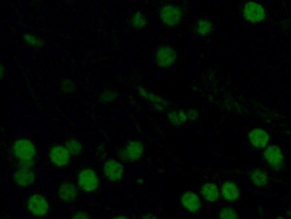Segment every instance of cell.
<instances>
[{
    "mask_svg": "<svg viewBox=\"0 0 291 219\" xmlns=\"http://www.w3.org/2000/svg\"><path fill=\"white\" fill-rule=\"evenodd\" d=\"M65 146H66V148L68 149L71 154H73V156H78L82 151L81 143L74 138H71L69 140L66 141Z\"/></svg>",
    "mask_w": 291,
    "mask_h": 219,
    "instance_id": "cell-20",
    "label": "cell"
},
{
    "mask_svg": "<svg viewBox=\"0 0 291 219\" xmlns=\"http://www.w3.org/2000/svg\"><path fill=\"white\" fill-rule=\"evenodd\" d=\"M132 22H133V24L135 27L141 28V27L144 26V24H145V19H144V16L142 14L135 13L133 16V18H132Z\"/></svg>",
    "mask_w": 291,
    "mask_h": 219,
    "instance_id": "cell-23",
    "label": "cell"
},
{
    "mask_svg": "<svg viewBox=\"0 0 291 219\" xmlns=\"http://www.w3.org/2000/svg\"><path fill=\"white\" fill-rule=\"evenodd\" d=\"M266 12L264 6L257 2H249L245 6L244 16L248 22H262L265 18Z\"/></svg>",
    "mask_w": 291,
    "mask_h": 219,
    "instance_id": "cell-5",
    "label": "cell"
},
{
    "mask_svg": "<svg viewBox=\"0 0 291 219\" xmlns=\"http://www.w3.org/2000/svg\"><path fill=\"white\" fill-rule=\"evenodd\" d=\"M201 190L204 198L208 202H216L220 198V192L215 184H204Z\"/></svg>",
    "mask_w": 291,
    "mask_h": 219,
    "instance_id": "cell-18",
    "label": "cell"
},
{
    "mask_svg": "<svg viewBox=\"0 0 291 219\" xmlns=\"http://www.w3.org/2000/svg\"><path fill=\"white\" fill-rule=\"evenodd\" d=\"M25 40H27L28 44L32 45L33 47H37V46H40V42L37 38H35L33 36H25Z\"/></svg>",
    "mask_w": 291,
    "mask_h": 219,
    "instance_id": "cell-24",
    "label": "cell"
},
{
    "mask_svg": "<svg viewBox=\"0 0 291 219\" xmlns=\"http://www.w3.org/2000/svg\"><path fill=\"white\" fill-rule=\"evenodd\" d=\"M125 168L121 162L116 160H109L104 166V174L106 178L112 182L121 180L124 176Z\"/></svg>",
    "mask_w": 291,
    "mask_h": 219,
    "instance_id": "cell-9",
    "label": "cell"
},
{
    "mask_svg": "<svg viewBox=\"0 0 291 219\" xmlns=\"http://www.w3.org/2000/svg\"><path fill=\"white\" fill-rule=\"evenodd\" d=\"M76 196H77V190L73 184H69V182H64L58 187L57 197L60 202H64V203L74 202Z\"/></svg>",
    "mask_w": 291,
    "mask_h": 219,
    "instance_id": "cell-16",
    "label": "cell"
},
{
    "mask_svg": "<svg viewBox=\"0 0 291 219\" xmlns=\"http://www.w3.org/2000/svg\"><path fill=\"white\" fill-rule=\"evenodd\" d=\"M74 218H90L88 214L86 213H83V212H77L75 216H74Z\"/></svg>",
    "mask_w": 291,
    "mask_h": 219,
    "instance_id": "cell-25",
    "label": "cell"
},
{
    "mask_svg": "<svg viewBox=\"0 0 291 219\" xmlns=\"http://www.w3.org/2000/svg\"><path fill=\"white\" fill-rule=\"evenodd\" d=\"M248 140L253 146L257 148H264L268 145L270 136L267 132L261 128H255L249 133Z\"/></svg>",
    "mask_w": 291,
    "mask_h": 219,
    "instance_id": "cell-14",
    "label": "cell"
},
{
    "mask_svg": "<svg viewBox=\"0 0 291 219\" xmlns=\"http://www.w3.org/2000/svg\"><path fill=\"white\" fill-rule=\"evenodd\" d=\"M144 153V146L140 141H131L125 146L122 151V156L127 161L135 162L142 158Z\"/></svg>",
    "mask_w": 291,
    "mask_h": 219,
    "instance_id": "cell-10",
    "label": "cell"
},
{
    "mask_svg": "<svg viewBox=\"0 0 291 219\" xmlns=\"http://www.w3.org/2000/svg\"><path fill=\"white\" fill-rule=\"evenodd\" d=\"M182 14L178 6L174 4L167 6L161 11V19L163 24L169 26H177L181 21Z\"/></svg>",
    "mask_w": 291,
    "mask_h": 219,
    "instance_id": "cell-8",
    "label": "cell"
},
{
    "mask_svg": "<svg viewBox=\"0 0 291 219\" xmlns=\"http://www.w3.org/2000/svg\"><path fill=\"white\" fill-rule=\"evenodd\" d=\"M199 114L195 110H172L169 112V118L172 125L175 126H181L186 123L195 120L197 118Z\"/></svg>",
    "mask_w": 291,
    "mask_h": 219,
    "instance_id": "cell-4",
    "label": "cell"
},
{
    "mask_svg": "<svg viewBox=\"0 0 291 219\" xmlns=\"http://www.w3.org/2000/svg\"><path fill=\"white\" fill-rule=\"evenodd\" d=\"M35 180L36 176L30 167L19 166L13 176V182L19 186H28Z\"/></svg>",
    "mask_w": 291,
    "mask_h": 219,
    "instance_id": "cell-12",
    "label": "cell"
},
{
    "mask_svg": "<svg viewBox=\"0 0 291 219\" xmlns=\"http://www.w3.org/2000/svg\"><path fill=\"white\" fill-rule=\"evenodd\" d=\"M180 202L184 208L191 213H197L201 210L202 203L200 198L195 192H186L181 194Z\"/></svg>",
    "mask_w": 291,
    "mask_h": 219,
    "instance_id": "cell-11",
    "label": "cell"
},
{
    "mask_svg": "<svg viewBox=\"0 0 291 219\" xmlns=\"http://www.w3.org/2000/svg\"><path fill=\"white\" fill-rule=\"evenodd\" d=\"M13 153L19 160H33L37 156V148L28 140H19L13 146Z\"/></svg>",
    "mask_w": 291,
    "mask_h": 219,
    "instance_id": "cell-1",
    "label": "cell"
},
{
    "mask_svg": "<svg viewBox=\"0 0 291 219\" xmlns=\"http://www.w3.org/2000/svg\"><path fill=\"white\" fill-rule=\"evenodd\" d=\"M212 30V24L208 20L202 19L196 24V32L201 36H205Z\"/></svg>",
    "mask_w": 291,
    "mask_h": 219,
    "instance_id": "cell-21",
    "label": "cell"
},
{
    "mask_svg": "<svg viewBox=\"0 0 291 219\" xmlns=\"http://www.w3.org/2000/svg\"><path fill=\"white\" fill-rule=\"evenodd\" d=\"M139 94L150 104V106L153 107V109L157 110L159 112H162L167 108L166 102L160 96H158L154 92L146 90L144 88H141L139 90Z\"/></svg>",
    "mask_w": 291,
    "mask_h": 219,
    "instance_id": "cell-15",
    "label": "cell"
},
{
    "mask_svg": "<svg viewBox=\"0 0 291 219\" xmlns=\"http://www.w3.org/2000/svg\"><path fill=\"white\" fill-rule=\"evenodd\" d=\"M27 208L30 213L36 216H43L48 210V202L42 195L39 194H33L29 198Z\"/></svg>",
    "mask_w": 291,
    "mask_h": 219,
    "instance_id": "cell-3",
    "label": "cell"
},
{
    "mask_svg": "<svg viewBox=\"0 0 291 219\" xmlns=\"http://www.w3.org/2000/svg\"><path fill=\"white\" fill-rule=\"evenodd\" d=\"M222 194L228 202H234L239 198V190L234 182H228L222 186Z\"/></svg>",
    "mask_w": 291,
    "mask_h": 219,
    "instance_id": "cell-17",
    "label": "cell"
},
{
    "mask_svg": "<svg viewBox=\"0 0 291 219\" xmlns=\"http://www.w3.org/2000/svg\"><path fill=\"white\" fill-rule=\"evenodd\" d=\"M49 158L53 164L58 167L65 166L71 159V153L63 146H55L49 152Z\"/></svg>",
    "mask_w": 291,
    "mask_h": 219,
    "instance_id": "cell-7",
    "label": "cell"
},
{
    "mask_svg": "<svg viewBox=\"0 0 291 219\" xmlns=\"http://www.w3.org/2000/svg\"><path fill=\"white\" fill-rule=\"evenodd\" d=\"M79 186L85 192H93L99 186V179L90 168H84L79 172Z\"/></svg>",
    "mask_w": 291,
    "mask_h": 219,
    "instance_id": "cell-2",
    "label": "cell"
},
{
    "mask_svg": "<svg viewBox=\"0 0 291 219\" xmlns=\"http://www.w3.org/2000/svg\"><path fill=\"white\" fill-rule=\"evenodd\" d=\"M265 158L270 166L275 170L282 168L284 164L283 151L277 146H270L265 150Z\"/></svg>",
    "mask_w": 291,
    "mask_h": 219,
    "instance_id": "cell-6",
    "label": "cell"
},
{
    "mask_svg": "<svg viewBox=\"0 0 291 219\" xmlns=\"http://www.w3.org/2000/svg\"><path fill=\"white\" fill-rule=\"evenodd\" d=\"M177 58V54L174 50L168 46L159 48L157 52V62L161 68H170L174 64Z\"/></svg>",
    "mask_w": 291,
    "mask_h": 219,
    "instance_id": "cell-13",
    "label": "cell"
},
{
    "mask_svg": "<svg viewBox=\"0 0 291 219\" xmlns=\"http://www.w3.org/2000/svg\"><path fill=\"white\" fill-rule=\"evenodd\" d=\"M251 180H252L253 184L257 185L258 187H264L268 184L269 178L265 172L257 169L251 172Z\"/></svg>",
    "mask_w": 291,
    "mask_h": 219,
    "instance_id": "cell-19",
    "label": "cell"
},
{
    "mask_svg": "<svg viewBox=\"0 0 291 219\" xmlns=\"http://www.w3.org/2000/svg\"><path fill=\"white\" fill-rule=\"evenodd\" d=\"M219 218H238L239 215L237 211L234 210L233 208H226L220 212Z\"/></svg>",
    "mask_w": 291,
    "mask_h": 219,
    "instance_id": "cell-22",
    "label": "cell"
}]
</instances>
